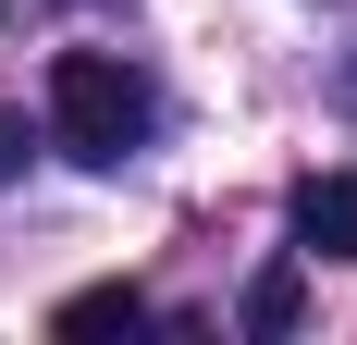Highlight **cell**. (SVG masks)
<instances>
[{
  "mask_svg": "<svg viewBox=\"0 0 357 345\" xmlns=\"http://www.w3.org/2000/svg\"><path fill=\"white\" fill-rule=\"evenodd\" d=\"M148 124H160V99H148L136 62H111V50H62V62H50V136L86 172H123L148 148Z\"/></svg>",
  "mask_w": 357,
  "mask_h": 345,
  "instance_id": "cell-1",
  "label": "cell"
},
{
  "mask_svg": "<svg viewBox=\"0 0 357 345\" xmlns=\"http://www.w3.org/2000/svg\"><path fill=\"white\" fill-rule=\"evenodd\" d=\"M296 247L308 259H357V172H308L296 185Z\"/></svg>",
  "mask_w": 357,
  "mask_h": 345,
  "instance_id": "cell-2",
  "label": "cell"
},
{
  "mask_svg": "<svg viewBox=\"0 0 357 345\" xmlns=\"http://www.w3.org/2000/svg\"><path fill=\"white\" fill-rule=\"evenodd\" d=\"M62 333H148V296L136 284H86V296H62Z\"/></svg>",
  "mask_w": 357,
  "mask_h": 345,
  "instance_id": "cell-3",
  "label": "cell"
},
{
  "mask_svg": "<svg viewBox=\"0 0 357 345\" xmlns=\"http://www.w3.org/2000/svg\"><path fill=\"white\" fill-rule=\"evenodd\" d=\"M296 309H308V284H296V259L247 284V333H296Z\"/></svg>",
  "mask_w": 357,
  "mask_h": 345,
  "instance_id": "cell-4",
  "label": "cell"
},
{
  "mask_svg": "<svg viewBox=\"0 0 357 345\" xmlns=\"http://www.w3.org/2000/svg\"><path fill=\"white\" fill-rule=\"evenodd\" d=\"M25 172V111H0V185Z\"/></svg>",
  "mask_w": 357,
  "mask_h": 345,
  "instance_id": "cell-5",
  "label": "cell"
},
{
  "mask_svg": "<svg viewBox=\"0 0 357 345\" xmlns=\"http://www.w3.org/2000/svg\"><path fill=\"white\" fill-rule=\"evenodd\" d=\"M345 87H357V74H345Z\"/></svg>",
  "mask_w": 357,
  "mask_h": 345,
  "instance_id": "cell-6",
  "label": "cell"
}]
</instances>
